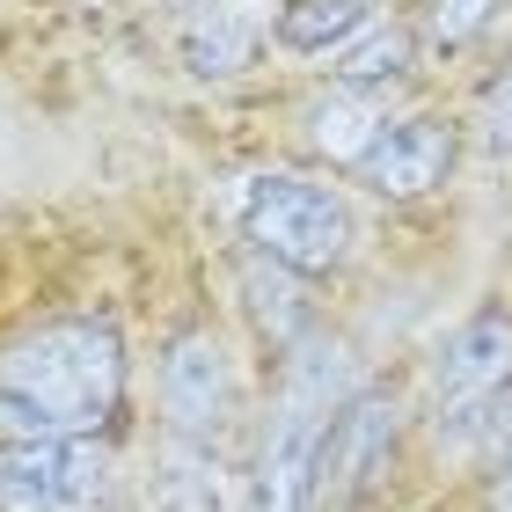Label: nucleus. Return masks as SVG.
<instances>
[{
	"instance_id": "12",
	"label": "nucleus",
	"mask_w": 512,
	"mask_h": 512,
	"mask_svg": "<svg viewBox=\"0 0 512 512\" xmlns=\"http://www.w3.org/2000/svg\"><path fill=\"white\" fill-rule=\"evenodd\" d=\"M403 66H410L403 30H359V44H344V59H337V81L344 88H381V81H403Z\"/></svg>"
},
{
	"instance_id": "17",
	"label": "nucleus",
	"mask_w": 512,
	"mask_h": 512,
	"mask_svg": "<svg viewBox=\"0 0 512 512\" xmlns=\"http://www.w3.org/2000/svg\"><path fill=\"white\" fill-rule=\"evenodd\" d=\"M461 439H483V447H512V381L491 395V410H483V417H476V425L461 432Z\"/></svg>"
},
{
	"instance_id": "1",
	"label": "nucleus",
	"mask_w": 512,
	"mask_h": 512,
	"mask_svg": "<svg viewBox=\"0 0 512 512\" xmlns=\"http://www.w3.org/2000/svg\"><path fill=\"white\" fill-rule=\"evenodd\" d=\"M125 403V337L103 315H59L0 352V425L15 439H96Z\"/></svg>"
},
{
	"instance_id": "15",
	"label": "nucleus",
	"mask_w": 512,
	"mask_h": 512,
	"mask_svg": "<svg viewBox=\"0 0 512 512\" xmlns=\"http://www.w3.org/2000/svg\"><path fill=\"white\" fill-rule=\"evenodd\" d=\"M249 293H256V322H264L278 344H293V330L308 322V308H300V293H293V271H278V264L264 271V264H256Z\"/></svg>"
},
{
	"instance_id": "18",
	"label": "nucleus",
	"mask_w": 512,
	"mask_h": 512,
	"mask_svg": "<svg viewBox=\"0 0 512 512\" xmlns=\"http://www.w3.org/2000/svg\"><path fill=\"white\" fill-rule=\"evenodd\" d=\"M491 512H512V454H505V469H498V483H491Z\"/></svg>"
},
{
	"instance_id": "16",
	"label": "nucleus",
	"mask_w": 512,
	"mask_h": 512,
	"mask_svg": "<svg viewBox=\"0 0 512 512\" xmlns=\"http://www.w3.org/2000/svg\"><path fill=\"white\" fill-rule=\"evenodd\" d=\"M476 147L483 154H512V59H505V74L476 96Z\"/></svg>"
},
{
	"instance_id": "2",
	"label": "nucleus",
	"mask_w": 512,
	"mask_h": 512,
	"mask_svg": "<svg viewBox=\"0 0 512 512\" xmlns=\"http://www.w3.org/2000/svg\"><path fill=\"white\" fill-rule=\"evenodd\" d=\"M344 395H352L344 388V352H300L293 359L242 512H308V461H315V439H322V425H330V410Z\"/></svg>"
},
{
	"instance_id": "13",
	"label": "nucleus",
	"mask_w": 512,
	"mask_h": 512,
	"mask_svg": "<svg viewBox=\"0 0 512 512\" xmlns=\"http://www.w3.org/2000/svg\"><path fill=\"white\" fill-rule=\"evenodd\" d=\"M505 0H425V44L432 52H461V44H476L491 30V15Z\"/></svg>"
},
{
	"instance_id": "7",
	"label": "nucleus",
	"mask_w": 512,
	"mask_h": 512,
	"mask_svg": "<svg viewBox=\"0 0 512 512\" xmlns=\"http://www.w3.org/2000/svg\"><path fill=\"white\" fill-rule=\"evenodd\" d=\"M161 410L169 439H220L235 417V359L213 330H183L161 352Z\"/></svg>"
},
{
	"instance_id": "10",
	"label": "nucleus",
	"mask_w": 512,
	"mask_h": 512,
	"mask_svg": "<svg viewBox=\"0 0 512 512\" xmlns=\"http://www.w3.org/2000/svg\"><path fill=\"white\" fill-rule=\"evenodd\" d=\"M256 52V22L242 8H227V0H205V8H191V30H183V59H191V74L205 81H227L242 74Z\"/></svg>"
},
{
	"instance_id": "19",
	"label": "nucleus",
	"mask_w": 512,
	"mask_h": 512,
	"mask_svg": "<svg viewBox=\"0 0 512 512\" xmlns=\"http://www.w3.org/2000/svg\"><path fill=\"white\" fill-rule=\"evenodd\" d=\"M183 8H205V0H183Z\"/></svg>"
},
{
	"instance_id": "8",
	"label": "nucleus",
	"mask_w": 512,
	"mask_h": 512,
	"mask_svg": "<svg viewBox=\"0 0 512 512\" xmlns=\"http://www.w3.org/2000/svg\"><path fill=\"white\" fill-rule=\"evenodd\" d=\"M447 169H454V125H439V118H395L359 154V176L381 198H425Z\"/></svg>"
},
{
	"instance_id": "5",
	"label": "nucleus",
	"mask_w": 512,
	"mask_h": 512,
	"mask_svg": "<svg viewBox=\"0 0 512 512\" xmlns=\"http://www.w3.org/2000/svg\"><path fill=\"white\" fill-rule=\"evenodd\" d=\"M110 454L96 439H15L0 447V512H110Z\"/></svg>"
},
{
	"instance_id": "14",
	"label": "nucleus",
	"mask_w": 512,
	"mask_h": 512,
	"mask_svg": "<svg viewBox=\"0 0 512 512\" xmlns=\"http://www.w3.org/2000/svg\"><path fill=\"white\" fill-rule=\"evenodd\" d=\"M381 125L366 118V110L352 96H330V103H315V147L330 154V161H352L359 169V154H366V139H374Z\"/></svg>"
},
{
	"instance_id": "9",
	"label": "nucleus",
	"mask_w": 512,
	"mask_h": 512,
	"mask_svg": "<svg viewBox=\"0 0 512 512\" xmlns=\"http://www.w3.org/2000/svg\"><path fill=\"white\" fill-rule=\"evenodd\" d=\"M154 505L161 512H242V483L227 469L220 439H169L154 476Z\"/></svg>"
},
{
	"instance_id": "6",
	"label": "nucleus",
	"mask_w": 512,
	"mask_h": 512,
	"mask_svg": "<svg viewBox=\"0 0 512 512\" xmlns=\"http://www.w3.org/2000/svg\"><path fill=\"white\" fill-rule=\"evenodd\" d=\"M505 381H512V315L483 308V315H469L447 344H439V366H432L439 432H469Z\"/></svg>"
},
{
	"instance_id": "4",
	"label": "nucleus",
	"mask_w": 512,
	"mask_h": 512,
	"mask_svg": "<svg viewBox=\"0 0 512 512\" xmlns=\"http://www.w3.org/2000/svg\"><path fill=\"white\" fill-rule=\"evenodd\" d=\"M388 454H395V395L352 388V395L330 410L322 439H315V461H308V512H344V505H359V498L381 483Z\"/></svg>"
},
{
	"instance_id": "11",
	"label": "nucleus",
	"mask_w": 512,
	"mask_h": 512,
	"mask_svg": "<svg viewBox=\"0 0 512 512\" xmlns=\"http://www.w3.org/2000/svg\"><path fill=\"white\" fill-rule=\"evenodd\" d=\"M359 30H374V0H286L278 8L286 52H344Z\"/></svg>"
},
{
	"instance_id": "3",
	"label": "nucleus",
	"mask_w": 512,
	"mask_h": 512,
	"mask_svg": "<svg viewBox=\"0 0 512 512\" xmlns=\"http://www.w3.org/2000/svg\"><path fill=\"white\" fill-rule=\"evenodd\" d=\"M242 227L264 264L293 271V278H322L344 264V249H352V213H344V198L330 183H308V176H256L242 191Z\"/></svg>"
}]
</instances>
